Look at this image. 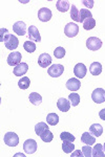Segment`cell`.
<instances>
[{
  "label": "cell",
  "mask_w": 105,
  "mask_h": 157,
  "mask_svg": "<svg viewBox=\"0 0 105 157\" xmlns=\"http://www.w3.org/2000/svg\"><path fill=\"white\" fill-rule=\"evenodd\" d=\"M4 144L9 147H16L19 144V137L15 132H7L4 134L3 137Z\"/></svg>",
  "instance_id": "cell-1"
},
{
  "label": "cell",
  "mask_w": 105,
  "mask_h": 157,
  "mask_svg": "<svg viewBox=\"0 0 105 157\" xmlns=\"http://www.w3.org/2000/svg\"><path fill=\"white\" fill-rule=\"evenodd\" d=\"M103 45L101 40L97 37H89L86 41V47L89 50H93V52H96V50L100 49Z\"/></svg>",
  "instance_id": "cell-2"
},
{
  "label": "cell",
  "mask_w": 105,
  "mask_h": 157,
  "mask_svg": "<svg viewBox=\"0 0 105 157\" xmlns=\"http://www.w3.org/2000/svg\"><path fill=\"white\" fill-rule=\"evenodd\" d=\"M63 72H64V67L61 64H54L47 70L48 75L52 78H59L60 75H62Z\"/></svg>",
  "instance_id": "cell-3"
},
{
  "label": "cell",
  "mask_w": 105,
  "mask_h": 157,
  "mask_svg": "<svg viewBox=\"0 0 105 157\" xmlns=\"http://www.w3.org/2000/svg\"><path fill=\"white\" fill-rule=\"evenodd\" d=\"M21 59H22V55L21 52H12L11 54L9 55L6 59V62L10 66H16L19 63H21Z\"/></svg>",
  "instance_id": "cell-4"
},
{
  "label": "cell",
  "mask_w": 105,
  "mask_h": 157,
  "mask_svg": "<svg viewBox=\"0 0 105 157\" xmlns=\"http://www.w3.org/2000/svg\"><path fill=\"white\" fill-rule=\"evenodd\" d=\"M91 98L95 103L102 104L105 102V90L103 88H97L91 93Z\"/></svg>",
  "instance_id": "cell-5"
},
{
  "label": "cell",
  "mask_w": 105,
  "mask_h": 157,
  "mask_svg": "<svg viewBox=\"0 0 105 157\" xmlns=\"http://www.w3.org/2000/svg\"><path fill=\"white\" fill-rule=\"evenodd\" d=\"M64 34L68 38H74L79 34V26L76 23H67L64 27Z\"/></svg>",
  "instance_id": "cell-6"
},
{
  "label": "cell",
  "mask_w": 105,
  "mask_h": 157,
  "mask_svg": "<svg viewBox=\"0 0 105 157\" xmlns=\"http://www.w3.org/2000/svg\"><path fill=\"white\" fill-rule=\"evenodd\" d=\"M37 143L34 139H27V140L24 141L23 144V150L26 154H34L36 151H37Z\"/></svg>",
  "instance_id": "cell-7"
},
{
  "label": "cell",
  "mask_w": 105,
  "mask_h": 157,
  "mask_svg": "<svg viewBox=\"0 0 105 157\" xmlns=\"http://www.w3.org/2000/svg\"><path fill=\"white\" fill-rule=\"evenodd\" d=\"M4 45H6V47L7 49L15 50L18 47V45H19V40H18V38L16 36L10 34V36L7 37V39L4 41Z\"/></svg>",
  "instance_id": "cell-8"
},
{
  "label": "cell",
  "mask_w": 105,
  "mask_h": 157,
  "mask_svg": "<svg viewBox=\"0 0 105 157\" xmlns=\"http://www.w3.org/2000/svg\"><path fill=\"white\" fill-rule=\"evenodd\" d=\"M27 34H29V38H30V41H34V42L41 41L40 33L35 25H30L29 29H27Z\"/></svg>",
  "instance_id": "cell-9"
},
{
  "label": "cell",
  "mask_w": 105,
  "mask_h": 157,
  "mask_svg": "<svg viewBox=\"0 0 105 157\" xmlns=\"http://www.w3.org/2000/svg\"><path fill=\"white\" fill-rule=\"evenodd\" d=\"M52 12H50V9H46V7H42V9L39 10L38 12V18H39L40 21L42 22H47L52 19Z\"/></svg>",
  "instance_id": "cell-10"
},
{
  "label": "cell",
  "mask_w": 105,
  "mask_h": 157,
  "mask_svg": "<svg viewBox=\"0 0 105 157\" xmlns=\"http://www.w3.org/2000/svg\"><path fill=\"white\" fill-rule=\"evenodd\" d=\"M74 73L78 78H83L87 73V68L83 63H78L76 64V66L74 67Z\"/></svg>",
  "instance_id": "cell-11"
},
{
  "label": "cell",
  "mask_w": 105,
  "mask_h": 157,
  "mask_svg": "<svg viewBox=\"0 0 105 157\" xmlns=\"http://www.w3.org/2000/svg\"><path fill=\"white\" fill-rule=\"evenodd\" d=\"M26 24L23 21H17L13 25V30L18 35V36H24L26 34Z\"/></svg>",
  "instance_id": "cell-12"
},
{
  "label": "cell",
  "mask_w": 105,
  "mask_h": 157,
  "mask_svg": "<svg viewBox=\"0 0 105 157\" xmlns=\"http://www.w3.org/2000/svg\"><path fill=\"white\" fill-rule=\"evenodd\" d=\"M38 64L40 67L46 68L52 64V57L48 54H41L38 58Z\"/></svg>",
  "instance_id": "cell-13"
},
{
  "label": "cell",
  "mask_w": 105,
  "mask_h": 157,
  "mask_svg": "<svg viewBox=\"0 0 105 157\" xmlns=\"http://www.w3.org/2000/svg\"><path fill=\"white\" fill-rule=\"evenodd\" d=\"M27 70H29V65H27L26 63L21 62L15 66L13 72H14V75H16V77H22V75H24L25 73L27 72Z\"/></svg>",
  "instance_id": "cell-14"
},
{
  "label": "cell",
  "mask_w": 105,
  "mask_h": 157,
  "mask_svg": "<svg viewBox=\"0 0 105 157\" xmlns=\"http://www.w3.org/2000/svg\"><path fill=\"white\" fill-rule=\"evenodd\" d=\"M66 88H67L68 90L71 91H77L80 89L81 87V83L80 81L78 80V78H71L70 80L66 82Z\"/></svg>",
  "instance_id": "cell-15"
},
{
  "label": "cell",
  "mask_w": 105,
  "mask_h": 157,
  "mask_svg": "<svg viewBox=\"0 0 105 157\" xmlns=\"http://www.w3.org/2000/svg\"><path fill=\"white\" fill-rule=\"evenodd\" d=\"M57 107L62 112H67L71 109V102H68V100L64 98H60L57 102Z\"/></svg>",
  "instance_id": "cell-16"
},
{
  "label": "cell",
  "mask_w": 105,
  "mask_h": 157,
  "mask_svg": "<svg viewBox=\"0 0 105 157\" xmlns=\"http://www.w3.org/2000/svg\"><path fill=\"white\" fill-rule=\"evenodd\" d=\"M81 141L87 146H93L96 143V136L91 135V132H84L81 136Z\"/></svg>",
  "instance_id": "cell-17"
},
{
  "label": "cell",
  "mask_w": 105,
  "mask_h": 157,
  "mask_svg": "<svg viewBox=\"0 0 105 157\" xmlns=\"http://www.w3.org/2000/svg\"><path fill=\"white\" fill-rule=\"evenodd\" d=\"M89 132L93 134L94 136H96V137H99L103 133V127L100 124H93L91 126V128H89Z\"/></svg>",
  "instance_id": "cell-18"
},
{
  "label": "cell",
  "mask_w": 105,
  "mask_h": 157,
  "mask_svg": "<svg viewBox=\"0 0 105 157\" xmlns=\"http://www.w3.org/2000/svg\"><path fill=\"white\" fill-rule=\"evenodd\" d=\"M89 71L93 75H99L102 72V65L99 62H94L89 66Z\"/></svg>",
  "instance_id": "cell-19"
},
{
  "label": "cell",
  "mask_w": 105,
  "mask_h": 157,
  "mask_svg": "<svg viewBox=\"0 0 105 157\" xmlns=\"http://www.w3.org/2000/svg\"><path fill=\"white\" fill-rule=\"evenodd\" d=\"M29 100L30 102L35 106H39L41 102H42V97L37 92H32L29 95Z\"/></svg>",
  "instance_id": "cell-20"
},
{
  "label": "cell",
  "mask_w": 105,
  "mask_h": 157,
  "mask_svg": "<svg viewBox=\"0 0 105 157\" xmlns=\"http://www.w3.org/2000/svg\"><path fill=\"white\" fill-rule=\"evenodd\" d=\"M56 6H57V10L59 12L65 13L70 9V2L65 1V0H58L57 3H56Z\"/></svg>",
  "instance_id": "cell-21"
},
{
  "label": "cell",
  "mask_w": 105,
  "mask_h": 157,
  "mask_svg": "<svg viewBox=\"0 0 105 157\" xmlns=\"http://www.w3.org/2000/svg\"><path fill=\"white\" fill-rule=\"evenodd\" d=\"M93 156L94 157H105V152L103 145L101 144H97L93 149Z\"/></svg>",
  "instance_id": "cell-22"
},
{
  "label": "cell",
  "mask_w": 105,
  "mask_h": 157,
  "mask_svg": "<svg viewBox=\"0 0 105 157\" xmlns=\"http://www.w3.org/2000/svg\"><path fill=\"white\" fill-rule=\"evenodd\" d=\"M40 137L42 139V141H44V143H50L54 139V134L52 133V131H50V129H46V130H44L40 134Z\"/></svg>",
  "instance_id": "cell-23"
},
{
  "label": "cell",
  "mask_w": 105,
  "mask_h": 157,
  "mask_svg": "<svg viewBox=\"0 0 105 157\" xmlns=\"http://www.w3.org/2000/svg\"><path fill=\"white\" fill-rule=\"evenodd\" d=\"M82 24H83V29L85 30H91L95 29V26H96V20H95L93 17H91V18L84 20V22Z\"/></svg>",
  "instance_id": "cell-24"
},
{
  "label": "cell",
  "mask_w": 105,
  "mask_h": 157,
  "mask_svg": "<svg viewBox=\"0 0 105 157\" xmlns=\"http://www.w3.org/2000/svg\"><path fill=\"white\" fill-rule=\"evenodd\" d=\"M46 123L50 126H56L59 123V116L56 113H48L46 115Z\"/></svg>",
  "instance_id": "cell-25"
},
{
  "label": "cell",
  "mask_w": 105,
  "mask_h": 157,
  "mask_svg": "<svg viewBox=\"0 0 105 157\" xmlns=\"http://www.w3.org/2000/svg\"><path fill=\"white\" fill-rule=\"evenodd\" d=\"M62 150H63V152H65V153L70 154V153H71V152L75 151V145H74V144L71 143V141L63 140Z\"/></svg>",
  "instance_id": "cell-26"
},
{
  "label": "cell",
  "mask_w": 105,
  "mask_h": 157,
  "mask_svg": "<svg viewBox=\"0 0 105 157\" xmlns=\"http://www.w3.org/2000/svg\"><path fill=\"white\" fill-rule=\"evenodd\" d=\"M71 20H75L76 22H80V11H78L75 4L71 6Z\"/></svg>",
  "instance_id": "cell-27"
},
{
  "label": "cell",
  "mask_w": 105,
  "mask_h": 157,
  "mask_svg": "<svg viewBox=\"0 0 105 157\" xmlns=\"http://www.w3.org/2000/svg\"><path fill=\"white\" fill-rule=\"evenodd\" d=\"M30 78H27V77H23V78H21L19 80V82H18V86H19V88L20 89H27V88L30 87Z\"/></svg>",
  "instance_id": "cell-28"
},
{
  "label": "cell",
  "mask_w": 105,
  "mask_h": 157,
  "mask_svg": "<svg viewBox=\"0 0 105 157\" xmlns=\"http://www.w3.org/2000/svg\"><path fill=\"white\" fill-rule=\"evenodd\" d=\"M68 100H70L71 106L76 107V106H78L79 103H80V95H79L78 93H76V92L71 93V94L68 95Z\"/></svg>",
  "instance_id": "cell-29"
},
{
  "label": "cell",
  "mask_w": 105,
  "mask_h": 157,
  "mask_svg": "<svg viewBox=\"0 0 105 157\" xmlns=\"http://www.w3.org/2000/svg\"><path fill=\"white\" fill-rule=\"evenodd\" d=\"M23 48L25 52H27L29 54H33L36 50V44L33 41H25L23 44Z\"/></svg>",
  "instance_id": "cell-30"
},
{
  "label": "cell",
  "mask_w": 105,
  "mask_h": 157,
  "mask_svg": "<svg viewBox=\"0 0 105 157\" xmlns=\"http://www.w3.org/2000/svg\"><path fill=\"white\" fill-rule=\"evenodd\" d=\"M46 129H48V126L45 123H42V121H41V123H38L37 125L35 126V132L37 135L40 136V134L44 130H46Z\"/></svg>",
  "instance_id": "cell-31"
},
{
  "label": "cell",
  "mask_w": 105,
  "mask_h": 157,
  "mask_svg": "<svg viewBox=\"0 0 105 157\" xmlns=\"http://www.w3.org/2000/svg\"><path fill=\"white\" fill-rule=\"evenodd\" d=\"M91 17H93V15H91V12H89L88 10H86V9L80 10V22L83 23L84 20H86L87 18H91Z\"/></svg>",
  "instance_id": "cell-32"
},
{
  "label": "cell",
  "mask_w": 105,
  "mask_h": 157,
  "mask_svg": "<svg viewBox=\"0 0 105 157\" xmlns=\"http://www.w3.org/2000/svg\"><path fill=\"white\" fill-rule=\"evenodd\" d=\"M60 138H61V140H67V141H71V143H74L75 141V139L76 137L73 135L70 132H62L60 134Z\"/></svg>",
  "instance_id": "cell-33"
},
{
  "label": "cell",
  "mask_w": 105,
  "mask_h": 157,
  "mask_svg": "<svg viewBox=\"0 0 105 157\" xmlns=\"http://www.w3.org/2000/svg\"><path fill=\"white\" fill-rule=\"evenodd\" d=\"M54 56H55V58H57V59H62L65 56V49L61 46L57 47V48L54 50Z\"/></svg>",
  "instance_id": "cell-34"
},
{
  "label": "cell",
  "mask_w": 105,
  "mask_h": 157,
  "mask_svg": "<svg viewBox=\"0 0 105 157\" xmlns=\"http://www.w3.org/2000/svg\"><path fill=\"white\" fill-rule=\"evenodd\" d=\"M82 153H83V155L85 157H91L93 156V150H91V146H83L82 147Z\"/></svg>",
  "instance_id": "cell-35"
},
{
  "label": "cell",
  "mask_w": 105,
  "mask_h": 157,
  "mask_svg": "<svg viewBox=\"0 0 105 157\" xmlns=\"http://www.w3.org/2000/svg\"><path fill=\"white\" fill-rule=\"evenodd\" d=\"M10 36V34H9V30H7V29H1V38H0V41L1 42H3L7 39V37Z\"/></svg>",
  "instance_id": "cell-36"
},
{
  "label": "cell",
  "mask_w": 105,
  "mask_h": 157,
  "mask_svg": "<svg viewBox=\"0 0 105 157\" xmlns=\"http://www.w3.org/2000/svg\"><path fill=\"white\" fill-rule=\"evenodd\" d=\"M82 3H83L85 6H87L88 9H91V7L94 6V0H89V1L88 0H83Z\"/></svg>",
  "instance_id": "cell-37"
},
{
  "label": "cell",
  "mask_w": 105,
  "mask_h": 157,
  "mask_svg": "<svg viewBox=\"0 0 105 157\" xmlns=\"http://www.w3.org/2000/svg\"><path fill=\"white\" fill-rule=\"evenodd\" d=\"M71 157H75V156H80V157H82V156H84L83 155V153H82V151H80V150H76V151H74L73 152V154L71 155Z\"/></svg>",
  "instance_id": "cell-38"
},
{
  "label": "cell",
  "mask_w": 105,
  "mask_h": 157,
  "mask_svg": "<svg viewBox=\"0 0 105 157\" xmlns=\"http://www.w3.org/2000/svg\"><path fill=\"white\" fill-rule=\"evenodd\" d=\"M99 116H100V118H101L102 121H105V108L102 109V110L99 112Z\"/></svg>",
  "instance_id": "cell-39"
},
{
  "label": "cell",
  "mask_w": 105,
  "mask_h": 157,
  "mask_svg": "<svg viewBox=\"0 0 105 157\" xmlns=\"http://www.w3.org/2000/svg\"><path fill=\"white\" fill-rule=\"evenodd\" d=\"M103 148H104V152H105V144H104V145H103Z\"/></svg>",
  "instance_id": "cell-40"
}]
</instances>
